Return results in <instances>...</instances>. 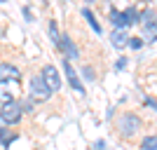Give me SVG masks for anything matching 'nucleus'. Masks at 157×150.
<instances>
[{
    "instance_id": "a211bd4d",
    "label": "nucleus",
    "mask_w": 157,
    "mask_h": 150,
    "mask_svg": "<svg viewBox=\"0 0 157 150\" xmlns=\"http://www.w3.org/2000/svg\"><path fill=\"white\" fill-rule=\"evenodd\" d=\"M82 73H85V78L89 80V82H94V71L89 68V66H85V71H82Z\"/></svg>"
},
{
    "instance_id": "20e7f679",
    "label": "nucleus",
    "mask_w": 157,
    "mask_h": 150,
    "mask_svg": "<svg viewBox=\"0 0 157 150\" xmlns=\"http://www.w3.org/2000/svg\"><path fill=\"white\" fill-rule=\"evenodd\" d=\"M31 96L35 98V101H47V98L52 96V91L47 89V85L42 82L40 75H35V78L31 80Z\"/></svg>"
},
{
    "instance_id": "39448f33",
    "label": "nucleus",
    "mask_w": 157,
    "mask_h": 150,
    "mask_svg": "<svg viewBox=\"0 0 157 150\" xmlns=\"http://www.w3.org/2000/svg\"><path fill=\"white\" fill-rule=\"evenodd\" d=\"M17 94H19V82H0V103L17 101Z\"/></svg>"
},
{
    "instance_id": "f3484780",
    "label": "nucleus",
    "mask_w": 157,
    "mask_h": 150,
    "mask_svg": "<svg viewBox=\"0 0 157 150\" xmlns=\"http://www.w3.org/2000/svg\"><path fill=\"white\" fill-rule=\"evenodd\" d=\"M127 45H131V49H141V45H143V40L141 38H131Z\"/></svg>"
},
{
    "instance_id": "f257e3e1",
    "label": "nucleus",
    "mask_w": 157,
    "mask_h": 150,
    "mask_svg": "<svg viewBox=\"0 0 157 150\" xmlns=\"http://www.w3.org/2000/svg\"><path fill=\"white\" fill-rule=\"evenodd\" d=\"M21 103L19 101H10V103H2V110H0V122L2 124H17L21 120Z\"/></svg>"
},
{
    "instance_id": "f03ea898",
    "label": "nucleus",
    "mask_w": 157,
    "mask_h": 150,
    "mask_svg": "<svg viewBox=\"0 0 157 150\" xmlns=\"http://www.w3.org/2000/svg\"><path fill=\"white\" fill-rule=\"evenodd\" d=\"M117 129H120L122 136H134V134L141 129V120H138L134 113H124V115L117 120Z\"/></svg>"
},
{
    "instance_id": "aec40b11",
    "label": "nucleus",
    "mask_w": 157,
    "mask_h": 150,
    "mask_svg": "<svg viewBox=\"0 0 157 150\" xmlns=\"http://www.w3.org/2000/svg\"><path fill=\"white\" fill-rule=\"evenodd\" d=\"M24 17H26L28 21H33V12H31V10H28V7H24Z\"/></svg>"
},
{
    "instance_id": "423d86ee",
    "label": "nucleus",
    "mask_w": 157,
    "mask_h": 150,
    "mask_svg": "<svg viewBox=\"0 0 157 150\" xmlns=\"http://www.w3.org/2000/svg\"><path fill=\"white\" fill-rule=\"evenodd\" d=\"M21 73L12 63H0V82H19Z\"/></svg>"
},
{
    "instance_id": "7ed1b4c3",
    "label": "nucleus",
    "mask_w": 157,
    "mask_h": 150,
    "mask_svg": "<svg viewBox=\"0 0 157 150\" xmlns=\"http://www.w3.org/2000/svg\"><path fill=\"white\" fill-rule=\"evenodd\" d=\"M40 78H42V82L47 85L49 91H59L61 89V75H59V71H56L54 63H47L45 68H42V73H40Z\"/></svg>"
},
{
    "instance_id": "9d476101",
    "label": "nucleus",
    "mask_w": 157,
    "mask_h": 150,
    "mask_svg": "<svg viewBox=\"0 0 157 150\" xmlns=\"http://www.w3.org/2000/svg\"><path fill=\"white\" fill-rule=\"evenodd\" d=\"M56 47H61V49L68 54V59H71V56H73V59H78V47L71 42L68 35H59V45H56Z\"/></svg>"
},
{
    "instance_id": "9b49d317",
    "label": "nucleus",
    "mask_w": 157,
    "mask_h": 150,
    "mask_svg": "<svg viewBox=\"0 0 157 150\" xmlns=\"http://www.w3.org/2000/svg\"><path fill=\"white\" fill-rule=\"evenodd\" d=\"M14 138H17V131H10V129H5V127H0V141H2V148H10Z\"/></svg>"
},
{
    "instance_id": "f8f14e48",
    "label": "nucleus",
    "mask_w": 157,
    "mask_h": 150,
    "mask_svg": "<svg viewBox=\"0 0 157 150\" xmlns=\"http://www.w3.org/2000/svg\"><path fill=\"white\" fill-rule=\"evenodd\" d=\"M82 17H85V19L89 21V26H92V28H94L96 33H101V24L96 21V17L92 14V10H89V7H85V10H82Z\"/></svg>"
},
{
    "instance_id": "4468645a",
    "label": "nucleus",
    "mask_w": 157,
    "mask_h": 150,
    "mask_svg": "<svg viewBox=\"0 0 157 150\" xmlns=\"http://www.w3.org/2000/svg\"><path fill=\"white\" fill-rule=\"evenodd\" d=\"M110 21H113L117 28H124V17H122V12L113 10V7H110Z\"/></svg>"
},
{
    "instance_id": "6e6552de",
    "label": "nucleus",
    "mask_w": 157,
    "mask_h": 150,
    "mask_svg": "<svg viewBox=\"0 0 157 150\" xmlns=\"http://www.w3.org/2000/svg\"><path fill=\"white\" fill-rule=\"evenodd\" d=\"M127 42H129V35H127L124 28H117V31L110 33V45L115 47V49H124Z\"/></svg>"
},
{
    "instance_id": "dca6fc26",
    "label": "nucleus",
    "mask_w": 157,
    "mask_h": 150,
    "mask_svg": "<svg viewBox=\"0 0 157 150\" xmlns=\"http://www.w3.org/2000/svg\"><path fill=\"white\" fill-rule=\"evenodd\" d=\"M49 35H52V42H54V45H59V28H56L54 21H49Z\"/></svg>"
},
{
    "instance_id": "0eeeda50",
    "label": "nucleus",
    "mask_w": 157,
    "mask_h": 150,
    "mask_svg": "<svg viewBox=\"0 0 157 150\" xmlns=\"http://www.w3.org/2000/svg\"><path fill=\"white\" fill-rule=\"evenodd\" d=\"M63 71H66V75H68V82H71V87H73V89L78 91V94H85V85L80 82L78 73L73 71V66H71V61H68V59L63 61Z\"/></svg>"
},
{
    "instance_id": "ddd939ff",
    "label": "nucleus",
    "mask_w": 157,
    "mask_h": 150,
    "mask_svg": "<svg viewBox=\"0 0 157 150\" xmlns=\"http://www.w3.org/2000/svg\"><path fill=\"white\" fill-rule=\"evenodd\" d=\"M122 17H124V26H131V24H136V21H138V12H136V7H129V10H124V12H122Z\"/></svg>"
},
{
    "instance_id": "412c9836",
    "label": "nucleus",
    "mask_w": 157,
    "mask_h": 150,
    "mask_svg": "<svg viewBox=\"0 0 157 150\" xmlns=\"http://www.w3.org/2000/svg\"><path fill=\"white\" fill-rule=\"evenodd\" d=\"M96 150H105V143H103V141H96Z\"/></svg>"
},
{
    "instance_id": "b1692460",
    "label": "nucleus",
    "mask_w": 157,
    "mask_h": 150,
    "mask_svg": "<svg viewBox=\"0 0 157 150\" xmlns=\"http://www.w3.org/2000/svg\"><path fill=\"white\" fill-rule=\"evenodd\" d=\"M143 2H148V0H143Z\"/></svg>"
},
{
    "instance_id": "4be33fe9",
    "label": "nucleus",
    "mask_w": 157,
    "mask_h": 150,
    "mask_svg": "<svg viewBox=\"0 0 157 150\" xmlns=\"http://www.w3.org/2000/svg\"><path fill=\"white\" fill-rule=\"evenodd\" d=\"M85 2H94V0H85Z\"/></svg>"
},
{
    "instance_id": "5701e85b",
    "label": "nucleus",
    "mask_w": 157,
    "mask_h": 150,
    "mask_svg": "<svg viewBox=\"0 0 157 150\" xmlns=\"http://www.w3.org/2000/svg\"><path fill=\"white\" fill-rule=\"evenodd\" d=\"M0 2H7V0H0Z\"/></svg>"
},
{
    "instance_id": "2eb2a0df",
    "label": "nucleus",
    "mask_w": 157,
    "mask_h": 150,
    "mask_svg": "<svg viewBox=\"0 0 157 150\" xmlns=\"http://www.w3.org/2000/svg\"><path fill=\"white\" fill-rule=\"evenodd\" d=\"M141 148H143V150H155V148H157V136H155V134L145 136L143 143H141Z\"/></svg>"
},
{
    "instance_id": "6ab92c4d",
    "label": "nucleus",
    "mask_w": 157,
    "mask_h": 150,
    "mask_svg": "<svg viewBox=\"0 0 157 150\" xmlns=\"http://www.w3.org/2000/svg\"><path fill=\"white\" fill-rule=\"evenodd\" d=\"M124 66H127V59H124V56H122V59H117V63H115V68H117V71H122Z\"/></svg>"
},
{
    "instance_id": "1a4fd4ad",
    "label": "nucleus",
    "mask_w": 157,
    "mask_h": 150,
    "mask_svg": "<svg viewBox=\"0 0 157 150\" xmlns=\"http://www.w3.org/2000/svg\"><path fill=\"white\" fill-rule=\"evenodd\" d=\"M143 26H145V38L150 40V42H155V12H145L143 14Z\"/></svg>"
}]
</instances>
